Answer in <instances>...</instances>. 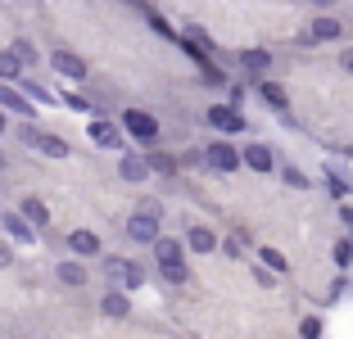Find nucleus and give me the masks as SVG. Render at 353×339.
Here are the masks:
<instances>
[{
  "label": "nucleus",
  "mask_w": 353,
  "mask_h": 339,
  "mask_svg": "<svg viewBox=\"0 0 353 339\" xmlns=\"http://www.w3.org/2000/svg\"><path fill=\"white\" fill-rule=\"evenodd\" d=\"M276 172H281V181L290 185V190H308V176H303V172H299V167H290V163H281V167H276Z\"/></svg>",
  "instance_id": "nucleus-27"
},
{
  "label": "nucleus",
  "mask_w": 353,
  "mask_h": 339,
  "mask_svg": "<svg viewBox=\"0 0 353 339\" xmlns=\"http://www.w3.org/2000/svg\"><path fill=\"white\" fill-rule=\"evenodd\" d=\"M0 267H14V249L10 245H0Z\"/></svg>",
  "instance_id": "nucleus-42"
},
{
  "label": "nucleus",
  "mask_w": 353,
  "mask_h": 339,
  "mask_svg": "<svg viewBox=\"0 0 353 339\" xmlns=\"http://www.w3.org/2000/svg\"><path fill=\"white\" fill-rule=\"evenodd\" d=\"M54 276H59L63 285H86V280H91V271H86L82 263H73V258H63V263H54Z\"/></svg>",
  "instance_id": "nucleus-20"
},
{
  "label": "nucleus",
  "mask_w": 353,
  "mask_h": 339,
  "mask_svg": "<svg viewBox=\"0 0 353 339\" xmlns=\"http://www.w3.org/2000/svg\"><path fill=\"white\" fill-rule=\"evenodd\" d=\"M0 226H5V231H10V240H19V245H32V240H37V226H32L28 217L19 213V208L0 213Z\"/></svg>",
  "instance_id": "nucleus-11"
},
{
  "label": "nucleus",
  "mask_w": 353,
  "mask_h": 339,
  "mask_svg": "<svg viewBox=\"0 0 353 339\" xmlns=\"http://www.w3.org/2000/svg\"><path fill=\"white\" fill-rule=\"evenodd\" d=\"M340 72H349V77H353V45H344V50H340Z\"/></svg>",
  "instance_id": "nucleus-39"
},
{
  "label": "nucleus",
  "mask_w": 353,
  "mask_h": 339,
  "mask_svg": "<svg viewBox=\"0 0 353 339\" xmlns=\"http://www.w3.org/2000/svg\"><path fill=\"white\" fill-rule=\"evenodd\" d=\"M259 263H263V267H272L276 276H285V271H290V263H285V254H281V249H259Z\"/></svg>",
  "instance_id": "nucleus-24"
},
{
  "label": "nucleus",
  "mask_w": 353,
  "mask_h": 339,
  "mask_svg": "<svg viewBox=\"0 0 353 339\" xmlns=\"http://www.w3.org/2000/svg\"><path fill=\"white\" fill-rule=\"evenodd\" d=\"M10 50L19 54V63H23V68H37V59H41V54H37V45H32V41H14Z\"/></svg>",
  "instance_id": "nucleus-28"
},
{
  "label": "nucleus",
  "mask_w": 353,
  "mask_h": 339,
  "mask_svg": "<svg viewBox=\"0 0 353 339\" xmlns=\"http://www.w3.org/2000/svg\"><path fill=\"white\" fill-rule=\"evenodd\" d=\"M5 167H10V158H5V154H0V172H5Z\"/></svg>",
  "instance_id": "nucleus-45"
},
{
  "label": "nucleus",
  "mask_w": 353,
  "mask_h": 339,
  "mask_svg": "<svg viewBox=\"0 0 353 339\" xmlns=\"http://www.w3.org/2000/svg\"><path fill=\"white\" fill-rule=\"evenodd\" d=\"M250 86H254V91H259V100L268 104L272 113H281V118H290V95L281 91L276 82H268V77H250Z\"/></svg>",
  "instance_id": "nucleus-7"
},
{
  "label": "nucleus",
  "mask_w": 353,
  "mask_h": 339,
  "mask_svg": "<svg viewBox=\"0 0 353 339\" xmlns=\"http://www.w3.org/2000/svg\"><path fill=\"white\" fill-rule=\"evenodd\" d=\"M59 104H68L73 113H95V109H91V100H86V95H77V91H63V95H59Z\"/></svg>",
  "instance_id": "nucleus-32"
},
{
  "label": "nucleus",
  "mask_w": 353,
  "mask_h": 339,
  "mask_svg": "<svg viewBox=\"0 0 353 339\" xmlns=\"http://www.w3.org/2000/svg\"><path fill=\"white\" fill-rule=\"evenodd\" d=\"M145 285V267L141 263H123V289H141Z\"/></svg>",
  "instance_id": "nucleus-26"
},
{
  "label": "nucleus",
  "mask_w": 353,
  "mask_h": 339,
  "mask_svg": "<svg viewBox=\"0 0 353 339\" xmlns=\"http://www.w3.org/2000/svg\"><path fill=\"white\" fill-rule=\"evenodd\" d=\"M312 5H317V10H335V0H312Z\"/></svg>",
  "instance_id": "nucleus-44"
},
{
  "label": "nucleus",
  "mask_w": 353,
  "mask_h": 339,
  "mask_svg": "<svg viewBox=\"0 0 353 339\" xmlns=\"http://www.w3.org/2000/svg\"><path fill=\"white\" fill-rule=\"evenodd\" d=\"M159 222H163V217H154V213H141V208H136L132 217H127V240H136V245H154L159 236H163V231H159Z\"/></svg>",
  "instance_id": "nucleus-5"
},
{
  "label": "nucleus",
  "mask_w": 353,
  "mask_h": 339,
  "mask_svg": "<svg viewBox=\"0 0 353 339\" xmlns=\"http://www.w3.org/2000/svg\"><path fill=\"white\" fill-rule=\"evenodd\" d=\"M204 118H208V127H218L222 136H240L245 127H250V118H245V113H240L236 104H213V109H208Z\"/></svg>",
  "instance_id": "nucleus-3"
},
{
  "label": "nucleus",
  "mask_w": 353,
  "mask_h": 339,
  "mask_svg": "<svg viewBox=\"0 0 353 339\" xmlns=\"http://www.w3.org/2000/svg\"><path fill=\"white\" fill-rule=\"evenodd\" d=\"M222 254H227V258H245V240H240V236H231V240H222Z\"/></svg>",
  "instance_id": "nucleus-36"
},
{
  "label": "nucleus",
  "mask_w": 353,
  "mask_h": 339,
  "mask_svg": "<svg viewBox=\"0 0 353 339\" xmlns=\"http://www.w3.org/2000/svg\"><path fill=\"white\" fill-rule=\"evenodd\" d=\"M100 312H104V317H114V321H123L127 312H132V298H127V289H123V285H109V289H104V298H100Z\"/></svg>",
  "instance_id": "nucleus-12"
},
{
  "label": "nucleus",
  "mask_w": 353,
  "mask_h": 339,
  "mask_svg": "<svg viewBox=\"0 0 353 339\" xmlns=\"http://www.w3.org/2000/svg\"><path fill=\"white\" fill-rule=\"evenodd\" d=\"M100 236L95 231H68V254L73 258H100Z\"/></svg>",
  "instance_id": "nucleus-13"
},
{
  "label": "nucleus",
  "mask_w": 353,
  "mask_h": 339,
  "mask_svg": "<svg viewBox=\"0 0 353 339\" xmlns=\"http://www.w3.org/2000/svg\"><path fill=\"white\" fill-rule=\"evenodd\" d=\"M240 158H245L254 172H276V158H272V150L263 141H250L245 150H240Z\"/></svg>",
  "instance_id": "nucleus-15"
},
{
  "label": "nucleus",
  "mask_w": 353,
  "mask_h": 339,
  "mask_svg": "<svg viewBox=\"0 0 353 339\" xmlns=\"http://www.w3.org/2000/svg\"><path fill=\"white\" fill-rule=\"evenodd\" d=\"M299 335L303 339H322V317H303L299 321Z\"/></svg>",
  "instance_id": "nucleus-34"
},
{
  "label": "nucleus",
  "mask_w": 353,
  "mask_h": 339,
  "mask_svg": "<svg viewBox=\"0 0 353 339\" xmlns=\"http://www.w3.org/2000/svg\"><path fill=\"white\" fill-rule=\"evenodd\" d=\"M5 132H10V113L0 109V136H5Z\"/></svg>",
  "instance_id": "nucleus-43"
},
{
  "label": "nucleus",
  "mask_w": 353,
  "mask_h": 339,
  "mask_svg": "<svg viewBox=\"0 0 353 339\" xmlns=\"http://www.w3.org/2000/svg\"><path fill=\"white\" fill-rule=\"evenodd\" d=\"M159 276H163L168 285H181V280H186V263H159Z\"/></svg>",
  "instance_id": "nucleus-30"
},
{
  "label": "nucleus",
  "mask_w": 353,
  "mask_h": 339,
  "mask_svg": "<svg viewBox=\"0 0 353 339\" xmlns=\"http://www.w3.org/2000/svg\"><path fill=\"white\" fill-rule=\"evenodd\" d=\"M236 59H240V68L250 72V77H263V72L272 68V50H263V45H250V50H240Z\"/></svg>",
  "instance_id": "nucleus-17"
},
{
  "label": "nucleus",
  "mask_w": 353,
  "mask_h": 339,
  "mask_svg": "<svg viewBox=\"0 0 353 339\" xmlns=\"http://www.w3.org/2000/svg\"><path fill=\"white\" fill-rule=\"evenodd\" d=\"M136 208H141V213H154V217H163V204H159L154 195H145V199H141V204H136Z\"/></svg>",
  "instance_id": "nucleus-37"
},
{
  "label": "nucleus",
  "mask_w": 353,
  "mask_h": 339,
  "mask_svg": "<svg viewBox=\"0 0 353 339\" xmlns=\"http://www.w3.org/2000/svg\"><path fill=\"white\" fill-rule=\"evenodd\" d=\"M123 263L127 258H104V276H109V285H123Z\"/></svg>",
  "instance_id": "nucleus-33"
},
{
  "label": "nucleus",
  "mask_w": 353,
  "mask_h": 339,
  "mask_svg": "<svg viewBox=\"0 0 353 339\" xmlns=\"http://www.w3.org/2000/svg\"><path fill=\"white\" fill-rule=\"evenodd\" d=\"M204 163V150H186V154H181V167H199Z\"/></svg>",
  "instance_id": "nucleus-38"
},
{
  "label": "nucleus",
  "mask_w": 353,
  "mask_h": 339,
  "mask_svg": "<svg viewBox=\"0 0 353 339\" xmlns=\"http://www.w3.org/2000/svg\"><path fill=\"white\" fill-rule=\"evenodd\" d=\"M19 213L28 217V222L37 226V231H41V226H50V208H46L41 199H32V195H28V199H23V204H19Z\"/></svg>",
  "instance_id": "nucleus-22"
},
{
  "label": "nucleus",
  "mask_w": 353,
  "mask_h": 339,
  "mask_svg": "<svg viewBox=\"0 0 353 339\" xmlns=\"http://www.w3.org/2000/svg\"><path fill=\"white\" fill-rule=\"evenodd\" d=\"M250 271H254V280H259V285H276V271L263 267V263H250Z\"/></svg>",
  "instance_id": "nucleus-35"
},
{
  "label": "nucleus",
  "mask_w": 353,
  "mask_h": 339,
  "mask_svg": "<svg viewBox=\"0 0 353 339\" xmlns=\"http://www.w3.org/2000/svg\"><path fill=\"white\" fill-rule=\"evenodd\" d=\"M0 109L10 113V118H37L32 100H28V95H23L14 82H0Z\"/></svg>",
  "instance_id": "nucleus-8"
},
{
  "label": "nucleus",
  "mask_w": 353,
  "mask_h": 339,
  "mask_svg": "<svg viewBox=\"0 0 353 339\" xmlns=\"http://www.w3.org/2000/svg\"><path fill=\"white\" fill-rule=\"evenodd\" d=\"M204 167H213V172H236V167H245V158H240V150L231 141L218 136V141L204 150Z\"/></svg>",
  "instance_id": "nucleus-2"
},
{
  "label": "nucleus",
  "mask_w": 353,
  "mask_h": 339,
  "mask_svg": "<svg viewBox=\"0 0 353 339\" xmlns=\"http://www.w3.org/2000/svg\"><path fill=\"white\" fill-rule=\"evenodd\" d=\"M340 222H344V231L353 236V208H349V204H340Z\"/></svg>",
  "instance_id": "nucleus-40"
},
{
  "label": "nucleus",
  "mask_w": 353,
  "mask_h": 339,
  "mask_svg": "<svg viewBox=\"0 0 353 339\" xmlns=\"http://www.w3.org/2000/svg\"><path fill=\"white\" fill-rule=\"evenodd\" d=\"M331 258H335V267H340V271H349L353 267V240H335Z\"/></svg>",
  "instance_id": "nucleus-25"
},
{
  "label": "nucleus",
  "mask_w": 353,
  "mask_h": 339,
  "mask_svg": "<svg viewBox=\"0 0 353 339\" xmlns=\"http://www.w3.org/2000/svg\"><path fill=\"white\" fill-rule=\"evenodd\" d=\"M308 37H312V45H335V41H344V23L335 14H317L308 23Z\"/></svg>",
  "instance_id": "nucleus-6"
},
{
  "label": "nucleus",
  "mask_w": 353,
  "mask_h": 339,
  "mask_svg": "<svg viewBox=\"0 0 353 339\" xmlns=\"http://www.w3.org/2000/svg\"><path fill=\"white\" fill-rule=\"evenodd\" d=\"M199 82H204V86H227V72H222V68H218V63L208 59V63H204V68H199Z\"/></svg>",
  "instance_id": "nucleus-29"
},
{
  "label": "nucleus",
  "mask_w": 353,
  "mask_h": 339,
  "mask_svg": "<svg viewBox=\"0 0 353 339\" xmlns=\"http://www.w3.org/2000/svg\"><path fill=\"white\" fill-rule=\"evenodd\" d=\"M86 132H91V141L100 145V150H114V154H123V150H127V132L118 123H109V118H91Z\"/></svg>",
  "instance_id": "nucleus-4"
},
{
  "label": "nucleus",
  "mask_w": 353,
  "mask_h": 339,
  "mask_svg": "<svg viewBox=\"0 0 353 339\" xmlns=\"http://www.w3.org/2000/svg\"><path fill=\"white\" fill-rule=\"evenodd\" d=\"M222 240H218V231H208V226H186V249L190 254H213Z\"/></svg>",
  "instance_id": "nucleus-18"
},
{
  "label": "nucleus",
  "mask_w": 353,
  "mask_h": 339,
  "mask_svg": "<svg viewBox=\"0 0 353 339\" xmlns=\"http://www.w3.org/2000/svg\"><path fill=\"white\" fill-rule=\"evenodd\" d=\"M344 294H349V280L340 276V280H335V285H331V298H344Z\"/></svg>",
  "instance_id": "nucleus-41"
},
{
  "label": "nucleus",
  "mask_w": 353,
  "mask_h": 339,
  "mask_svg": "<svg viewBox=\"0 0 353 339\" xmlns=\"http://www.w3.org/2000/svg\"><path fill=\"white\" fill-rule=\"evenodd\" d=\"M118 176H123V181H132V185H145V181H150L145 154H132V150H123V154H118Z\"/></svg>",
  "instance_id": "nucleus-10"
},
{
  "label": "nucleus",
  "mask_w": 353,
  "mask_h": 339,
  "mask_svg": "<svg viewBox=\"0 0 353 339\" xmlns=\"http://www.w3.org/2000/svg\"><path fill=\"white\" fill-rule=\"evenodd\" d=\"M145 163H150V172H159V176H176V172H181V158L163 154L159 145H150V150H145Z\"/></svg>",
  "instance_id": "nucleus-19"
},
{
  "label": "nucleus",
  "mask_w": 353,
  "mask_h": 339,
  "mask_svg": "<svg viewBox=\"0 0 353 339\" xmlns=\"http://www.w3.org/2000/svg\"><path fill=\"white\" fill-rule=\"evenodd\" d=\"M32 150H37V154H46V158H68V154H73V145L63 141V136H54V132H37Z\"/></svg>",
  "instance_id": "nucleus-14"
},
{
  "label": "nucleus",
  "mask_w": 353,
  "mask_h": 339,
  "mask_svg": "<svg viewBox=\"0 0 353 339\" xmlns=\"http://www.w3.org/2000/svg\"><path fill=\"white\" fill-rule=\"evenodd\" d=\"M150 249H154V263H186V240L176 236H159Z\"/></svg>",
  "instance_id": "nucleus-16"
},
{
  "label": "nucleus",
  "mask_w": 353,
  "mask_h": 339,
  "mask_svg": "<svg viewBox=\"0 0 353 339\" xmlns=\"http://www.w3.org/2000/svg\"><path fill=\"white\" fill-rule=\"evenodd\" d=\"M145 19H150V28L159 32V37H168V41H176V28H168V19L159 10H145Z\"/></svg>",
  "instance_id": "nucleus-31"
},
{
  "label": "nucleus",
  "mask_w": 353,
  "mask_h": 339,
  "mask_svg": "<svg viewBox=\"0 0 353 339\" xmlns=\"http://www.w3.org/2000/svg\"><path fill=\"white\" fill-rule=\"evenodd\" d=\"M23 72H28V68L19 63V54H14V50H0V82H19Z\"/></svg>",
  "instance_id": "nucleus-23"
},
{
  "label": "nucleus",
  "mask_w": 353,
  "mask_h": 339,
  "mask_svg": "<svg viewBox=\"0 0 353 339\" xmlns=\"http://www.w3.org/2000/svg\"><path fill=\"white\" fill-rule=\"evenodd\" d=\"M118 127L127 132V141H136V145H159V118L150 109H123V118H118Z\"/></svg>",
  "instance_id": "nucleus-1"
},
{
  "label": "nucleus",
  "mask_w": 353,
  "mask_h": 339,
  "mask_svg": "<svg viewBox=\"0 0 353 339\" xmlns=\"http://www.w3.org/2000/svg\"><path fill=\"white\" fill-rule=\"evenodd\" d=\"M50 63H54V72H59V77H68V82H86V59L82 54H73V50H54L50 54Z\"/></svg>",
  "instance_id": "nucleus-9"
},
{
  "label": "nucleus",
  "mask_w": 353,
  "mask_h": 339,
  "mask_svg": "<svg viewBox=\"0 0 353 339\" xmlns=\"http://www.w3.org/2000/svg\"><path fill=\"white\" fill-rule=\"evenodd\" d=\"M322 181H326V195H331V199H340V204H344V199L353 195L349 176H340V172H335V167H322Z\"/></svg>",
  "instance_id": "nucleus-21"
}]
</instances>
